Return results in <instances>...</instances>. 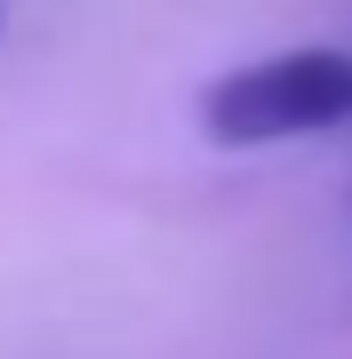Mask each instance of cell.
<instances>
[{
  "label": "cell",
  "instance_id": "6da1fadb",
  "mask_svg": "<svg viewBox=\"0 0 352 359\" xmlns=\"http://www.w3.org/2000/svg\"><path fill=\"white\" fill-rule=\"evenodd\" d=\"M344 120H352V56L344 48H280V56H256V65L200 88V128L224 152L328 136Z\"/></svg>",
  "mask_w": 352,
  "mask_h": 359
}]
</instances>
